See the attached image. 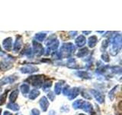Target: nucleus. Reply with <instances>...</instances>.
Masks as SVG:
<instances>
[{
  "mask_svg": "<svg viewBox=\"0 0 122 115\" xmlns=\"http://www.w3.org/2000/svg\"><path fill=\"white\" fill-rule=\"evenodd\" d=\"M121 47V35L120 34H117V35L114 38L112 41V47L111 48V52L112 54L114 53V55H115L117 54V52L120 51Z\"/></svg>",
  "mask_w": 122,
  "mask_h": 115,
  "instance_id": "nucleus-1",
  "label": "nucleus"
},
{
  "mask_svg": "<svg viewBox=\"0 0 122 115\" xmlns=\"http://www.w3.org/2000/svg\"><path fill=\"white\" fill-rule=\"evenodd\" d=\"M27 81H30V84H31L33 86L40 87L43 86L44 84V76L43 75H35L31 76L27 79Z\"/></svg>",
  "mask_w": 122,
  "mask_h": 115,
  "instance_id": "nucleus-2",
  "label": "nucleus"
},
{
  "mask_svg": "<svg viewBox=\"0 0 122 115\" xmlns=\"http://www.w3.org/2000/svg\"><path fill=\"white\" fill-rule=\"evenodd\" d=\"M33 46H34V54L35 53L37 55L40 56L42 55L44 52V49L41 44L37 43V41H33Z\"/></svg>",
  "mask_w": 122,
  "mask_h": 115,
  "instance_id": "nucleus-3",
  "label": "nucleus"
},
{
  "mask_svg": "<svg viewBox=\"0 0 122 115\" xmlns=\"http://www.w3.org/2000/svg\"><path fill=\"white\" fill-rule=\"evenodd\" d=\"M91 93L94 96V98L95 100L99 103V104H102L105 101V96L102 94H101L100 92L96 91V90H91Z\"/></svg>",
  "mask_w": 122,
  "mask_h": 115,
  "instance_id": "nucleus-4",
  "label": "nucleus"
},
{
  "mask_svg": "<svg viewBox=\"0 0 122 115\" xmlns=\"http://www.w3.org/2000/svg\"><path fill=\"white\" fill-rule=\"evenodd\" d=\"M16 79H17V78H16V77H15V76L5 77V78H3L2 79L0 80V86L5 85V84H7L13 83L14 81L16 80Z\"/></svg>",
  "mask_w": 122,
  "mask_h": 115,
  "instance_id": "nucleus-5",
  "label": "nucleus"
},
{
  "mask_svg": "<svg viewBox=\"0 0 122 115\" xmlns=\"http://www.w3.org/2000/svg\"><path fill=\"white\" fill-rule=\"evenodd\" d=\"M2 45L4 48L7 51H10L12 48V39L11 38H7L2 42Z\"/></svg>",
  "mask_w": 122,
  "mask_h": 115,
  "instance_id": "nucleus-6",
  "label": "nucleus"
},
{
  "mask_svg": "<svg viewBox=\"0 0 122 115\" xmlns=\"http://www.w3.org/2000/svg\"><path fill=\"white\" fill-rule=\"evenodd\" d=\"M20 71L21 73H24V74H30V73H34L37 71V68L36 67H33V66H25L22 67Z\"/></svg>",
  "mask_w": 122,
  "mask_h": 115,
  "instance_id": "nucleus-7",
  "label": "nucleus"
},
{
  "mask_svg": "<svg viewBox=\"0 0 122 115\" xmlns=\"http://www.w3.org/2000/svg\"><path fill=\"white\" fill-rule=\"evenodd\" d=\"M39 104H40V106L41 107L42 110L46 111L47 110L48 107H49V101H48L47 98L46 97L41 98V99L40 100V101H39Z\"/></svg>",
  "mask_w": 122,
  "mask_h": 115,
  "instance_id": "nucleus-8",
  "label": "nucleus"
},
{
  "mask_svg": "<svg viewBox=\"0 0 122 115\" xmlns=\"http://www.w3.org/2000/svg\"><path fill=\"white\" fill-rule=\"evenodd\" d=\"M79 94V88L78 87H73L70 89V93L68 94V97L70 100H73L74 98H76Z\"/></svg>",
  "mask_w": 122,
  "mask_h": 115,
  "instance_id": "nucleus-9",
  "label": "nucleus"
},
{
  "mask_svg": "<svg viewBox=\"0 0 122 115\" xmlns=\"http://www.w3.org/2000/svg\"><path fill=\"white\" fill-rule=\"evenodd\" d=\"M21 47H22V40H21V37H19V38H18L17 40L15 42V45L13 46V51L15 52H18L20 51Z\"/></svg>",
  "mask_w": 122,
  "mask_h": 115,
  "instance_id": "nucleus-10",
  "label": "nucleus"
},
{
  "mask_svg": "<svg viewBox=\"0 0 122 115\" xmlns=\"http://www.w3.org/2000/svg\"><path fill=\"white\" fill-rule=\"evenodd\" d=\"M81 108H82L84 111H86V113H91L92 111V110H93L92 105L89 102H87V101H86V102L84 101V102H83Z\"/></svg>",
  "mask_w": 122,
  "mask_h": 115,
  "instance_id": "nucleus-11",
  "label": "nucleus"
},
{
  "mask_svg": "<svg viewBox=\"0 0 122 115\" xmlns=\"http://www.w3.org/2000/svg\"><path fill=\"white\" fill-rule=\"evenodd\" d=\"M86 43V38L83 35H79L76 39V44L78 47H82Z\"/></svg>",
  "mask_w": 122,
  "mask_h": 115,
  "instance_id": "nucleus-12",
  "label": "nucleus"
},
{
  "mask_svg": "<svg viewBox=\"0 0 122 115\" xmlns=\"http://www.w3.org/2000/svg\"><path fill=\"white\" fill-rule=\"evenodd\" d=\"M18 94H19V91L18 89L16 90H14L9 95V101L10 103H15V101H16L18 97Z\"/></svg>",
  "mask_w": 122,
  "mask_h": 115,
  "instance_id": "nucleus-13",
  "label": "nucleus"
},
{
  "mask_svg": "<svg viewBox=\"0 0 122 115\" xmlns=\"http://www.w3.org/2000/svg\"><path fill=\"white\" fill-rule=\"evenodd\" d=\"M98 41V38L95 35H92L89 38V41H88V45H89V48H94L95 45H96Z\"/></svg>",
  "mask_w": 122,
  "mask_h": 115,
  "instance_id": "nucleus-14",
  "label": "nucleus"
},
{
  "mask_svg": "<svg viewBox=\"0 0 122 115\" xmlns=\"http://www.w3.org/2000/svg\"><path fill=\"white\" fill-rule=\"evenodd\" d=\"M40 94V91L37 89H33L30 91L29 93V98L30 100H34L38 97V95Z\"/></svg>",
  "mask_w": 122,
  "mask_h": 115,
  "instance_id": "nucleus-15",
  "label": "nucleus"
},
{
  "mask_svg": "<svg viewBox=\"0 0 122 115\" xmlns=\"http://www.w3.org/2000/svg\"><path fill=\"white\" fill-rule=\"evenodd\" d=\"M46 37H47V34L44 32H39L35 34V38L37 39V41H43L46 38Z\"/></svg>",
  "mask_w": 122,
  "mask_h": 115,
  "instance_id": "nucleus-16",
  "label": "nucleus"
},
{
  "mask_svg": "<svg viewBox=\"0 0 122 115\" xmlns=\"http://www.w3.org/2000/svg\"><path fill=\"white\" fill-rule=\"evenodd\" d=\"M88 52H89V50H88L87 48H82L80 49L79 52L77 53V57H79V58L85 57L86 55H88Z\"/></svg>",
  "mask_w": 122,
  "mask_h": 115,
  "instance_id": "nucleus-17",
  "label": "nucleus"
},
{
  "mask_svg": "<svg viewBox=\"0 0 122 115\" xmlns=\"http://www.w3.org/2000/svg\"><path fill=\"white\" fill-rule=\"evenodd\" d=\"M83 102L84 101H82V100H77V101H76L72 103V107H73V108L76 110L79 109V108H81Z\"/></svg>",
  "mask_w": 122,
  "mask_h": 115,
  "instance_id": "nucleus-18",
  "label": "nucleus"
},
{
  "mask_svg": "<svg viewBox=\"0 0 122 115\" xmlns=\"http://www.w3.org/2000/svg\"><path fill=\"white\" fill-rule=\"evenodd\" d=\"M7 107L9 109L13 110V111H17L19 110V106L15 103H9L7 104Z\"/></svg>",
  "mask_w": 122,
  "mask_h": 115,
  "instance_id": "nucleus-19",
  "label": "nucleus"
},
{
  "mask_svg": "<svg viewBox=\"0 0 122 115\" xmlns=\"http://www.w3.org/2000/svg\"><path fill=\"white\" fill-rule=\"evenodd\" d=\"M29 85L28 84H21V86L20 87V89H21V91L22 92V94H27L29 92Z\"/></svg>",
  "mask_w": 122,
  "mask_h": 115,
  "instance_id": "nucleus-20",
  "label": "nucleus"
},
{
  "mask_svg": "<svg viewBox=\"0 0 122 115\" xmlns=\"http://www.w3.org/2000/svg\"><path fill=\"white\" fill-rule=\"evenodd\" d=\"M62 84L63 83H60V82H57L55 86H54V92L56 94H60L61 90H62Z\"/></svg>",
  "mask_w": 122,
  "mask_h": 115,
  "instance_id": "nucleus-21",
  "label": "nucleus"
},
{
  "mask_svg": "<svg viewBox=\"0 0 122 115\" xmlns=\"http://www.w3.org/2000/svg\"><path fill=\"white\" fill-rule=\"evenodd\" d=\"M56 35L55 34H52V35H51L49 38H48V39L47 40V41H46V45H47L48 47L50 45H51L53 42H54L56 41Z\"/></svg>",
  "mask_w": 122,
  "mask_h": 115,
  "instance_id": "nucleus-22",
  "label": "nucleus"
},
{
  "mask_svg": "<svg viewBox=\"0 0 122 115\" xmlns=\"http://www.w3.org/2000/svg\"><path fill=\"white\" fill-rule=\"evenodd\" d=\"M8 92H9V91H6L4 92L2 95H0V105H2L3 104H5V102L6 101Z\"/></svg>",
  "mask_w": 122,
  "mask_h": 115,
  "instance_id": "nucleus-23",
  "label": "nucleus"
},
{
  "mask_svg": "<svg viewBox=\"0 0 122 115\" xmlns=\"http://www.w3.org/2000/svg\"><path fill=\"white\" fill-rule=\"evenodd\" d=\"M24 54L28 58H33V56H34V52H33V50H32L31 48H27L26 50H25Z\"/></svg>",
  "mask_w": 122,
  "mask_h": 115,
  "instance_id": "nucleus-24",
  "label": "nucleus"
},
{
  "mask_svg": "<svg viewBox=\"0 0 122 115\" xmlns=\"http://www.w3.org/2000/svg\"><path fill=\"white\" fill-rule=\"evenodd\" d=\"M79 78H89V75L86 71H77L76 73Z\"/></svg>",
  "mask_w": 122,
  "mask_h": 115,
  "instance_id": "nucleus-25",
  "label": "nucleus"
},
{
  "mask_svg": "<svg viewBox=\"0 0 122 115\" xmlns=\"http://www.w3.org/2000/svg\"><path fill=\"white\" fill-rule=\"evenodd\" d=\"M59 47V41L58 40H56L54 42H53V43L49 46L48 48L50 50H53V51H55Z\"/></svg>",
  "mask_w": 122,
  "mask_h": 115,
  "instance_id": "nucleus-26",
  "label": "nucleus"
},
{
  "mask_svg": "<svg viewBox=\"0 0 122 115\" xmlns=\"http://www.w3.org/2000/svg\"><path fill=\"white\" fill-rule=\"evenodd\" d=\"M52 85V82L50 80V81H46V82H44L43 84V86H42V87H43V89L44 91H46L47 89H49L50 87H51Z\"/></svg>",
  "mask_w": 122,
  "mask_h": 115,
  "instance_id": "nucleus-27",
  "label": "nucleus"
},
{
  "mask_svg": "<svg viewBox=\"0 0 122 115\" xmlns=\"http://www.w3.org/2000/svg\"><path fill=\"white\" fill-rule=\"evenodd\" d=\"M70 86L67 85V86H66V87H65L63 88V89L62 90V92H63V94L64 95H67V96H68L69 93H70Z\"/></svg>",
  "mask_w": 122,
  "mask_h": 115,
  "instance_id": "nucleus-28",
  "label": "nucleus"
},
{
  "mask_svg": "<svg viewBox=\"0 0 122 115\" xmlns=\"http://www.w3.org/2000/svg\"><path fill=\"white\" fill-rule=\"evenodd\" d=\"M102 58L103 61H105V62H108V61H109V56H108V54L105 53V52L104 54H102Z\"/></svg>",
  "mask_w": 122,
  "mask_h": 115,
  "instance_id": "nucleus-29",
  "label": "nucleus"
},
{
  "mask_svg": "<svg viewBox=\"0 0 122 115\" xmlns=\"http://www.w3.org/2000/svg\"><path fill=\"white\" fill-rule=\"evenodd\" d=\"M116 88H117V87H114L113 88V89L109 92V98H111V100H113V98H114V91H115Z\"/></svg>",
  "mask_w": 122,
  "mask_h": 115,
  "instance_id": "nucleus-30",
  "label": "nucleus"
},
{
  "mask_svg": "<svg viewBox=\"0 0 122 115\" xmlns=\"http://www.w3.org/2000/svg\"><path fill=\"white\" fill-rule=\"evenodd\" d=\"M108 45H109V41L107 39L104 40V41L102 42V49L104 48V50H105L107 48H108Z\"/></svg>",
  "mask_w": 122,
  "mask_h": 115,
  "instance_id": "nucleus-31",
  "label": "nucleus"
},
{
  "mask_svg": "<svg viewBox=\"0 0 122 115\" xmlns=\"http://www.w3.org/2000/svg\"><path fill=\"white\" fill-rule=\"evenodd\" d=\"M47 97H48L49 100H51V101H53L55 98V95L53 94V92H49V93L47 94Z\"/></svg>",
  "mask_w": 122,
  "mask_h": 115,
  "instance_id": "nucleus-32",
  "label": "nucleus"
},
{
  "mask_svg": "<svg viewBox=\"0 0 122 115\" xmlns=\"http://www.w3.org/2000/svg\"><path fill=\"white\" fill-rule=\"evenodd\" d=\"M30 115H40V111L38 110L37 109H36V108H34L31 110V112H30Z\"/></svg>",
  "mask_w": 122,
  "mask_h": 115,
  "instance_id": "nucleus-33",
  "label": "nucleus"
},
{
  "mask_svg": "<svg viewBox=\"0 0 122 115\" xmlns=\"http://www.w3.org/2000/svg\"><path fill=\"white\" fill-rule=\"evenodd\" d=\"M82 97L83 98H86V99H91L92 98H91V96H89V94H88V93H86V92H85V91H82Z\"/></svg>",
  "mask_w": 122,
  "mask_h": 115,
  "instance_id": "nucleus-34",
  "label": "nucleus"
},
{
  "mask_svg": "<svg viewBox=\"0 0 122 115\" xmlns=\"http://www.w3.org/2000/svg\"><path fill=\"white\" fill-rule=\"evenodd\" d=\"M3 115H12V114H11L10 112H9V111H5Z\"/></svg>",
  "mask_w": 122,
  "mask_h": 115,
  "instance_id": "nucleus-35",
  "label": "nucleus"
},
{
  "mask_svg": "<svg viewBox=\"0 0 122 115\" xmlns=\"http://www.w3.org/2000/svg\"><path fill=\"white\" fill-rule=\"evenodd\" d=\"M83 33H86V34H89V33H91V32H83Z\"/></svg>",
  "mask_w": 122,
  "mask_h": 115,
  "instance_id": "nucleus-36",
  "label": "nucleus"
},
{
  "mask_svg": "<svg viewBox=\"0 0 122 115\" xmlns=\"http://www.w3.org/2000/svg\"><path fill=\"white\" fill-rule=\"evenodd\" d=\"M1 113H2V109L0 108V115H1Z\"/></svg>",
  "mask_w": 122,
  "mask_h": 115,
  "instance_id": "nucleus-37",
  "label": "nucleus"
},
{
  "mask_svg": "<svg viewBox=\"0 0 122 115\" xmlns=\"http://www.w3.org/2000/svg\"><path fill=\"white\" fill-rule=\"evenodd\" d=\"M79 115H86V114H79Z\"/></svg>",
  "mask_w": 122,
  "mask_h": 115,
  "instance_id": "nucleus-38",
  "label": "nucleus"
},
{
  "mask_svg": "<svg viewBox=\"0 0 122 115\" xmlns=\"http://www.w3.org/2000/svg\"><path fill=\"white\" fill-rule=\"evenodd\" d=\"M1 91H2V89H1V88H0V92H1Z\"/></svg>",
  "mask_w": 122,
  "mask_h": 115,
  "instance_id": "nucleus-39",
  "label": "nucleus"
}]
</instances>
